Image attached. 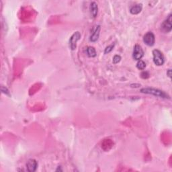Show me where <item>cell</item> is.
I'll return each instance as SVG.
<instances>
[{
	"mask_svg": "<svg viewBox=\"0 0 172 172\" xmlns=\"http://www.w3.org/2000/svg\"><path fill=\"white\" fill-rule=\"evenodd\" d=\"M167 75L168 76L169 78H171V69H169L168 70H167Z\"/></svg>",
	"mask_w": 172,
	"mask_h": 172,
	"instance_id": "e0dca14e",
	"label": "cell"
},
{
	"mask_svg": "<svg viewBox=\"0 0 172 172\" xmlns=\"http://www.w3.org/2000/svg\"><path fill=\"white\" fill-rule=\"evenodd\" d=\"M141 77L142 79H147L149 77V73L147 71H143L141 74Z\"/></svg>",
	"mask_w": 172,
	"mask_h": 172,
	"instance_id": "2e32d148",
	"label": "cell"
},
{
	"mask_svg": "<svg viewBox=\"0 0 172 172\" xmlns=\"http://www.w3.org/2000/svg\"><path fill=\"white\" fill-rule=\"evenodd\" d=\"M98 6L95 1H93L90 4V13L93 18H96L98 15Z\"/></svg>",
	"mask_w": 172,
	"mask_h": 172,
	"instance_id": "30bf717a",
	"label": "cell"
},
{
	"mask_svg": "<svg viewBox=\"0 0 172 172\" xmlns=\"http://www.w3.org/2000/svg\"><path fill=\"white\" fill-rule=\"evenodd\" d=\"M141 92L146 94L153 95V96H154L159 97V98H165V99L170 98V97H169V95H167L166 92L162 91V90L155 89V88L144 87L141 90Z\"/></svg>",
	"mask_w": 172,
	"mask_h": 172,
	"instance_id": "6da1fadb",
	"label": "cell"
},
{
	"mask_svg": "<svg viewBox=\"0 0 172 172\" xmlns=\"http://www.w3.org/2000/svg\"><path fill=\"white\" fill-rule=\"evenodd\" d=\"M114 44H110V45H109V46H108L105 49L104 53L105 54H108L109 53H110V52L113 50V49H114Z\"/></svg>",
	"mask_w": 172,
	"mask_h": 172,
	"instance_id": "5bb4252c",
	"label": "cell"
},
{
	"mask_svg": "<svg viewBox=\"0 0 172 172\" xmlns=\"http://www.w3.org/2000/svg\"><path fill=\"white\" fill-rule=\"evenodd\" d=\"M85 51L86 53H87V55L89 56V57H95L97 55L96 49L93 47H87V48H85Z\"/></svg>",
	"mask_w": 172,
	"mask_h": 172,
	"instance_id": "8fae6325",
	"label": "cell"
},
{
	"mask_svg": "<svg viewBox=\"0 0 172 172\" xmlns=\"http://www.w3.org/2000/svg\"><path fill=\"white\" fill-rule=\"evenodd\" d=\"M38 167V163L37 161L33 159H29L26 164L27 171L30 172H34L37 170Z\"/></svg>",
	"mask_w": 172,
	"mask_h": 172,
	"instance_id": "52a82bcc",
	"label": "cell"
},
{
	"mask_svg": "<svg viewBox=\"0 0 172 172\" xmlns=\"http://www.w3.org/2000/svg\"><path fill=\"white\" fill-rule=\"evenodd\" d=\"M143 42L145 44H146L147 46L152 47L155 44V37L154 34L151 32H147L143 37Z\"/></svg>",
	"mask_w": 172,
	"mask_h": 172,
	"instance_id": "5b68a950",
	"label": "cell"
},
{
	"mask_svg": "<svg viewBox=\"0 0 172 172\" xmlns=\"http://www.w3.org/2000/svg\"><path fill=\"white\" fill-rule=\"evenodd\" d=\"M121 61V56L118 55H116L114 57H113L112 61H113V63L115 65L117 64V63H118Z\"/></svg>",
	"mask_w": 172,
	"mask_h": 172,
	"instance_id": "4fadbf2b",
	"label": "cell"
},
{
	"mask_svg": "<svg viewBox=\"0 0 172 172\" xmlns=\"http://www.w3.org/2000/svg\"><path fill=\"white\" fill-rule=\"evenodd\" d=\"M137 67L140 70L145 69V68L146 67L145 63L143 61H142V60L138 61V62L137 63Z\"/></svg>",
	"mask_w": 172,
	"mask_h": 172,
	"instance_id": "7c38bea8",
	"label": "cell"
},
{
	"mask_svg": "<svg viewBox=\"0 0 172 172\" xmlns=\"http://www.w3.org/2000/svg\"><path fill=\"white\" fill-rule=\"evenodd\" d=\"M81 38V34L80 32H74L72 36L70 38L69 44V47L72 51H74L77 48V42H78V40H80Z\"/></svg>",
	"mask_w": 172,
	"mask_h": 172,
	"instance_id": "3957f363",
	"label": "cell"
},
{
	"mask_svg": "<svg viewBox=\"0 0 172 172\" xmlns=\"http://www.w3.org/2000/svg\"><path fill=\"white\" fill-rule=\"evenodd\" d=\"M161 29L164 32L167 33L170 32L172 29V24H171V14L170 13L167 18L166 20H165L163 23L161 24Z\"/></svg>",
	"mask_w": 172,
	"mask_h": 172,
	"instance_id": "8992f818",
	"label": "cell"
},
{
	"mask_svg": "<svg viewBox=\"0 0 172 172\" xmlns=\"http://www.w3.org/2000/svg\"><path fill=\"white\" fill-rule=\"evenodd\" d=\"M142 9V4H136L135 6H133L131 7L130 9V13L133 15H137L141 12Z\"/></svg>",
	"mask_w": 172,
	"mask_h": 172,
	"instance_id": "9c48e42d",
	"label": "cell"
},
{
	"mask_svg": "<svg viewBox=\"0 0 172 172\" xmlns=\"http://www.w3.org/2000/svg\"><path fill=\"white\" fill-rule=\"evenodd\" d=\"M153 62L157 66H161L163 65L165 63V58L164 56L158 49H155L153 51Z\"/></svg>",
	"mask_w": 172,
	"mask_h": 172,
	"instance_id": "7a4b0ae2",
	"label": "cell"
},
{
	"mask_svg": "<svg viewBox=\"0 0 172 172\" xmlns=\"http://www.w3.org/2000/svg\"><path fill=\"white\" fill-rule=\"evenodd\" d=\"M144 56V51L141 47L139 44H136L134 47L133 53V57L136 61H139Z\"/></svg>",
	"mask_w": 172,
	"mask_h": 172,
	"instance_id": "277c9868",
	"label": "cell"
},
{
	"mask_svg": "<svg viewBox=\"0 0 172 172\" xmlns=\"http://www.w3.org/2000/svg\"><path fill=\"white\" fill-rule=\"evenodd\" d=\"M100 30H101L100 26H99V25H98V26L95 28L94 30L93 31V32L91 35V36H90V41L92 42H95L98 40L99 37V32H100Z\"/></svg>",
	"mask_w": 172,
	"mask_h": 172,
	"instance_id": "ba28073f",
	"label": "cell"
},
{
	"mask_svg": "<svg viewBox=\"0 0 172 172\" xmlns=\"http://www.w3.org/2000/svg\"><path fill=\"white\" fill-rule=\"evenodd\" d=\"M1 92H2V93H3V94H5L6 95H8V96H10V92H9L8 88L4 87V86H1Z\"/></svg>",
	"mask_w": 172,
	"mask_h": 172,
	"instance_id": "9a60e30c",
	"label": "cell"
}]
</instances>
